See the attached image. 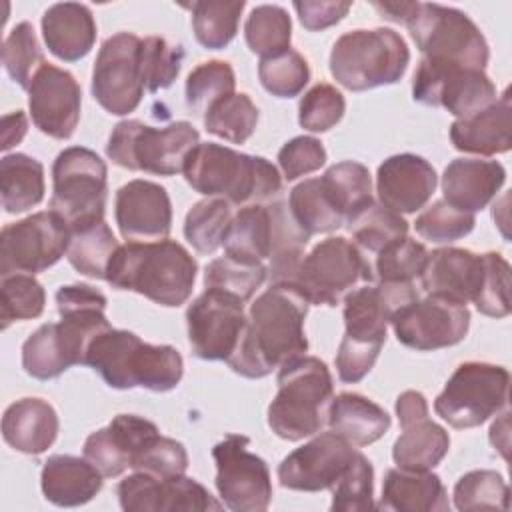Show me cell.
Masks as SVG:
<instances>
[{"mask_svg": "<svg viewBox=\"0 0 512 512\" xmlns=\"http://www.w3.org/2000/svg\"><path fill=\"white\" fill-rule=\"evenodd\" d=\"M400 426L402 434L392 446V460L398 468L432 470L444 460L450 448V436L440 424L428 416H420Z\"/></svg>", "mask_w": 512, "mask_h": 512, "instance_id": "e575fe53", "label": "cell"}, {"mask_svg": "<svg viewBox=\"0 0 512 512\" xmlns=\"http://www.w3.org/2000/svg\"><path fill=\"white\" fill-rule=\"evenodd\" d=\"M156 432L158 426L142 416L118 414L108 426L86 438L82 452L104 478H116L130 468L134 454Z\"/></svg>", "mask_w": 512, "mask_h": 512, "instance_id": "d4e9b609", "label": "cell"}, {"mask_svg": "<svg viewBox=\"0 0 512 512\" xmlns=\"http://www.w3.org/2000/svg\"><path fill=\"white\" fill-rule=\"evenodd\" d=\"M428 250L422 242H416L414 238H398L386 248H382L372 258V270L376 282H414L422 276L426 262H428Z\"/></svg>", "mask_w": 512, "mask_h": 512, "instance_id": "bcb514c9", "label": "cell"}, {"mask_svg": "<svg viewBox=\"0 0 512 512\" xmlns=\"http://www.w3.org/2000/svg\"><path fill=\"white\" fill-rule=\"evenodd\" d=\"M322 186L326 188L328 196L344 216L346 224L362 212L366 206L374 202L372 198V178L364 164L356 160H344L332 164L322 176ZM344 224V226H346Z\"/></svg>", "mask_w": 512, "mask_h": 512, "instance_id": "74e56055", "label": "cell"}, {"mask_svg": "<svg viewBox=\"0 0 512 512\" xmlns=\"http://www.w3.org/2000/svg\"><path fill=\"white\" fill-rule=\"evenodd\" d=\"M244 38L248 48L260 58L280 54L290 48L292 20L278 4L254 6L244 24Z\"/></svg>", "mask_w": 512, "mask_h": 512, "instance_id": "b9f144b4", "label": "cell"}, {"mask_svg": "<svg viewBox=\"0 0 512 512\" xmlns=\"http://www.w3.org/2000/svg\"><path fill=\"white\" fill-rule=\"evenodd\" d=\"M352 8L350 2L346 0H302L294 2V10L298 12L300 24L310 30L318 32L324 28H330L338 24L348 10Z\"/></svg>", "mask_w": 512, "mask_h": 512, "instance_id": "94428289", "label": "cell"}, {"mask_svg": "<svg viewBox=\"0 0 512 512\" xmlns=\"http://www.w3.org/2000/svg\"><path fill=\"white\" fill-rule=\"evenodd\" d=\"M510 492L496 470H470L454 486L458 510H508Z\"/></svg>", "mask_w": 512, "mask_h": 512, "instance_id": "f907efd6", "label": "cell"}, {"mask_svg": "<svg viewBox=\"0 0 512 512\" xmlns=\"http://www.w3.org/2000/svg\"><path fill=\"white\" fill-rule=\"evenodd\" d=\"M248 442L246 436L228 434L212 448L218 496L226 508L236 512H260L272 500L268 464L248 450Z\"/></svg>", "mask_w": 512, "mask_h": 512, "instance_id": "9a60e30c", "label": "cell"}, {"mask_svg": "<svg viewBox=\"0 0 512 512\" xmlns=\"http://www.w3.org/2000/svg\"><path fill=\"white\" fill-rule=\"evenodd\" d=\"M452 146L460 152L494 156L512 148V102L508 90L490 106L450 124Z\"/></svg>", "mask_w": 512, "mask_h": 512, "instance_id": "4316f807", "label": "cell"}, {"mask_svg": "<svg viewBox=\"0 0 512 512\" xmlns=\"http://www.w3.org/2000/svg\"><path fill=\"white\" fill-rule=\"evenodd\" d=\"M476 218L472 212L458 210L446 200L430 204L414 222L416 232L434 244H450L472 232Z\"/></svg>", "mask_w": 512, "mask_h": 512, "instance_id": "9f6ffc18", "label": "cell"}, {"mask_svg": "<svg viewBox=\"0 0 512 512\" xmlns=\"http://www.w3.org/2000/svg\"><path fill=\"white\" fill-rule=\"evenodd\" d=\"M58 414L42 398H20L2 416V438L16 452L38 456L46 452L58 436Z\"/></svg>", "mask_w": 512, "mask_h": 512, "instance_id": "f1b7e54d", "label": "cell"}, {"mask_svg": "<svg viewBox=\"0 0 512 512\" xmlns=\"http://www.w3.org/2000/svg\"><path fill=\"white\" fill-rule=\"evenodd\" d=\"M334 398V380L328 366L316 356H298L278 368V392L268 406V426L290 442L322 430Z\"/></svg>", "mask_w": 512, "mask_h": 512, "instance_id": "8992f818", "label": "cell"}, {"mask_svg": "<svg viewBox=\"0 0 512 512\" xmlns=\"http://www.w3.org/2000/svg\"><path fill=\"white\" fill-rule=\"evenodd\" d=\"M416 298L414 282H366L344 296L346 330L334 360L342 382H360L372 370L392 316Z\"/></svg>", "mask_w": 512, "mask_h": 512, "instance_id": "7a4b0ae2", "label": "cell"}, {"mask_svg": "<svg viewBox=\"0 0 512 512\" xmlns=\"http://www.w3.org/2000/svg\"><path fill=\"white\" fill-rule=\"evenodd\" d=\"M200 144L198 130L178 120L164 128H154L142 120H122L114 126L106 156L122 168L174 176L184 170L188 154Z\"/></svg>", "mask_w": 512, "mask_h": 512, "instance_id": "ba28073f", "label": "cell"}, {"mask_svg": "<svg viewBox=\"0 0 512 512\" xmlns=\"http://www.w3.org/2000/svg\"><path fill=\"white\" fill-rule=\"evenodd\" d=\"M56 310L60 316L80 310H106V296L90 284H68L56 292Z\"/></svg>", "mask_w": 512, "mask_h": 512, "instance_id": "6125c7cd", "label": "cell"}, {"mask_svg": "<svg viewBox=\"0 0 512 512\" xmlns=\"http://www.w3.org/2000/svg\"><path fill=\"white\" fill-rule=\"evenodd\" d=\"M356 448L336 432H322L292 450L278 466L280 486L298 492L332 490L356 456Z\"/></svg>", "mask_w": 512, "mask_h": 512, "instance_id": "ffe728a7", "label": "cell"}, {"mask_svg": "<svg viewBox=\"0 0 512 512\" xmlns=\"http://www.w3.org/2000/svg\"><path fill=\"white\" fill-rule=\"evenodd\" d=\"M328 428L352 446H368L390 430L388 412L358 392H340L328 408Z\"/></svg>", "mask_w": 512, "mask_h": 512, "instance_id": "d6a6232c", "label": "cell"}, {"mask_svg": "<svg viewBox=\"0 0 512 512\" xmlns=\"http://www.w3.org/2000/svg\"><path fill=\"white\" fill-rule=\"evenodd\" d=\"M288 206L294 220L308 236L334 232L346 224L320 178H308L296 184L290 192Z\"/></svg>", "mask_w": 512, "mask_h": 512, "instance_id": "f35d334b", "label": "cell"}, {"mask_svg": "<svg viewBox=\"0 0 512 512\" xmlns=\"http://www.w3.org/2000/svg\"><path fill=\"white\" fill-rule=\"evenodd\" d=\"M110 328L104 310H80L42 324L22 344V368L38 380L58 378L76 364H86L90 344Z\"/></svg>", "mask_w": 512, "mask_h": 512, "instance_id": "30bf717a", "label": "cell"}, {"mask_svg": "<svg viewBox=\"0 0 512 512\" xmlns=\"http://www.w3.org/2000/svg\"><path fill=\"white\" fill-rule=\"evenodd\" d=\"M100 470L84 456L54 454L42 466L40 486L48 502L72 508L90 502L102 488Z\"/></svg>", "mask_w": 512, "mask_h": 512, "instance_id": "f546056e", "label": "cell"}, {"mask_svg": "<svg viewBox=\"0 0 512 512\" xmlns=\"http://www.w3.org/2000/svg\"><path fill=\"white\" fill-rule=\"evenodd\" d=\"M204 128L232 144H244L256 130L258 108L248 94H230L204 114Z\"/></svg>", "mask_w": 512, "mask_h": 512, "instance_id": "f6af8a7d", "label": "cell"}, {"mask_svg": "<svg viewBox=\"0 0 512 512\" xmlns=\"http://www.w3.org/2000/svg\"><path fill=\"white\" fill-rule=\"evenodd\" d=\"M358 282H374L370 258L344 236H330L304 254L290 284L298 286L310 304L336 306Z\"/></svg>", "mask_w": 512, "mask_h": 512, "instance_id": "4fadbf2b", "label": "cell"}, {"mask_svg": "<svg viewBox=\"0 0 512 512\" xmlns=\"http://www.w3.org/2000/svg\"><path fill=\"white\" fill-rule=\"evenodd\" d=\"M510 374L490 362H462L434 400V412L452 428L484 424L508 404Z\"/></svg>", "mask_w": 512, "mask_h": 512, "instance_id": "7c38bea8", "label": "cell"}, {"mask_svg": "<svg viewBox=\"0 0 512 512\" xmlns=\"http://www.w3.org/2000/svg\"><path fill=\"white\" fill-rule=\"evenodd\" d=\"M346 228L352 234L354 244L364 256L370 258V262L382 248L398 238L408 236V222L398 212L378 202H372L362 212H358L346 224Z\"/></svg>", "mask_w": 512, "mask_h": 512, "instance_id": "ab89813d", "label": "cell"}, {"mask_svg": "<svg viewBox=\"0 0 512 512\" xmlns=\"http://www.w3.org/2000/svg\"><path fill=\"white\" fill-rule=\"evenodd\" d=\"M198 264L176 240L126 242L114 252L106 282L130 290L160 306H182L194 288Z\"/></svg>", "mask_w": 512, "mask_h": 512, "instance_id": "3957f363", "label": "cell"}, {"mask_svg": "<svg viewBox=\"0 0 512 512\" xmlns=\"http://www.w3.org/2000/svg\"><path fill=\"white\" fill-rule=\"evenodd\" d=\"M140 44L142 38L136 34L116 32L98 50L92 96L108 114L126 116L142 102L146 88L140 72Z\"/></svg>", "mask_w": 512, "mask_h": 512, "instance_id": "2e32d148", "label": "cell"}, {"mask_svg": "<svg viewBox=\"0 0 512 512\" xmlns=\"http://www.w3.org/2000/svg\"><path fill=\"white\" fill-rule=\"evenodd\" d=\"M346 112V100L338 88L320 82L314 84L298 104V122L308 132H326L334 128Z\"/></svg>", "mask_w": 512, "mask_h": 512, "instance_id": "680465c9", "label": "cell"}, {"mask_svg": "<svg viewBox=\"0 0 512 512\" xmlns=\"http://www.w3.org/2000/svg\"><path fill=\"white\" fill-rule=\"evenodd\" d=\"M184 50L178 44H170L160 36H146L140 44V72L144 88L148 92H158L176 80L182 66Z\"/></svg>", "mask_w": 512, "mask_h": 512, "instance_id": "db71d44e", "label": "cell"}, {"mask_svg": "<svg viewBox=\"0 0 512 512\" xmlns=\"http://www.w3.org/2000/svg\"><path fill=\"white\" fill-rule=\"evenodd\" d=\"M188 342L200 360H228L236 350L246 326L244 300L206 288L186 310Z\"/></svg>", "mask_w": 512, "mask_h": 512, "instance_id": "d6986e66", "label": "cell"}, {"mask_svg": "<svg viewBox=\"0 0 512 512\" xmlns=\"http://www.w3.org/2000/svg\"><path fill=\"white\" fill-rule=\"evenodd\" d=\"M130 468L156 478L180 476L188 468V452L182 442L156 432L134 454Z\"/></svg>", "mask_w": 512, "mask_h": 512, "instance_id": "11a10c76", "label": "cell"}, {"mask_svg": "<svg viewBox=\"0 0 512 512\" xmlns=\"http://www.w3.org/2000/svg\"><path fill=\"white\" fill-rule=\"evenodd\" d=\"M114 216L126 242L164 240L172 228L170 196L156 182L130 180L116 192Z\"/></svg>", "mask_w": 512, "mask_h": 512, "instance_id": "603a6c76", "label": "cell"}, {"mask_svg": "<svg viewBox=\"0 0 512 512\" xmlns=\"http://www.w3.org/2000/svg\"><path fill=\"white\" fill-rule=\"evenodd\" d=\"M392 330L400 344L412 350H438L462 342L470 326V310L466 304L428 294L400 308L392 320Z\"/></svg>", "mask_w": 512, "mask_h": 512, "instance_id": "ac0fdd59", "label": "cell"}, {"mask_svg": "<svg viewBox=\"0 0 512 512\" xmlns=\"http://www.w3.org/2000/svg\"><path fill=\"white\" fill-rule=\"evenodd\" d=\"M232 212L222 198L198 200L184 218V238L198 254H214L226 236Z\"/></svg>", "mask_w": 512, "mask_h": 512, "instance_id": "7bdbcfd3", "label": "cell"}, {"mask_svg": "<svg viewBox=\"0 0 512 512\" xmlns=\"http://www.w3.org/2000/svg\"><path fill=\"white\" fill-rule=\"evenodd\" d=\"M182 174L196 192L234 206L266 204L282 190V176L270 160L216 142H200L188 154Z\"/></svg>", "mask_w": 512, "mask_h": 512, "instance_id": "277c9868", "label": "cell"}, {"mask_svg": "<svg viewBox=\"0 0 512 512\" xmlns=\"http://www.w3.org/2000/svg\"><path fill=\"white\" fill-rule=\"evenodd\" d=\"M404 26L426 62L476 70H484L488 64L490 50L484 34L458 8L416 2Z\"/></svg>", "mask_w": 512, "mask_h": 512, "instance_id": "9c48e42d", "label": "cell"}, {"mask_svg": "<svg viewBox=\"0 0 512 512\" xmlns=\"http://www.w3.org/2000/svg\"><path fill=\"white\" fill-rule=\"evenodd\" d=\"M378 510L390 512H446L448 492L438 474L430 470L390 468L384 476Z\"/></svg>", "mask_w": 512, "mask_h": 512, "instance_id": "1f68e13d", "label": "cell"}, {"mask_svg": "<svg viewBox=\"0 0 512 512\" xmlns=\"http://www.w3.org/2000/svg\"><path fill=\"white\" fill-rule=\"evenodd\" d=\"M118 500L126 512H204L224 506L200 482L184 474L156 478L134 472L118 484Z\"/></svg>", "mask_w": 512, "mask_h": 512, "instance_id": "44dd1931", "label": "cell"}, {"mask_svg": "<svg viewBox=\"0 0 512 512\" xmlns=\"http://www.w3.org/2000/svg\"><path fill=\"white\" fill-rule=\"evenodd\" d=\"M68 240L70 228L52 210L6 224L0 234V276L48 270L66 254Z\"/></svg>", "mask_w": 512, "mask_h": 512, "instance_id": "5bb4252c", "label": "cell"}, {"mask_svg": "<svg viewBox=\"0 0 512 512\" xmlns=\"http://www.w3.org/2000/svg\"><path fill=\"white\" fill-rule=\"evenodd\" d=\"M412 98L466 118L496 102V86L484 70L420 60L412 80Z\"/></svg>", "mask_w": 512, "mask_h": 512, "instance_id": "e0dca14e", "label": "cell"}, {"mask_svg": "<svg viewBox=\"0 0 512 512\" xmlns=\"http://www.w3.org/2000/svg\"><path fill=\"white\" fill-rule=\"evenodd\" d=\"M26 130H28V120L22 110L4 114L2 116V144H0L2 150L6 152L12 146H16L26 136Z\"/></svg>", "mask_w": 512, "mask_h": 512, "instance_id": "e7e4bbea", "label": "cell"}, {"mask_svg": "<svg viewBox=\"0 0 512 512\" xmlns=\"http://www.w3.org/2000/svg\"><path fill=\"white\" fill-rule=\"evenodd\" d=\"M244 0H200L192 2V28L200 46L208 50L226 48L236 32Z\"/></svg>", "mask_w": 512, "mask_h": 512, "instance_id": "60d3db41", "label": "cell"}, {"mask_svg": "<svg viewBox=\"0 0 512 512\" xmlns=\"http://www.w3.org/2000/svg\"><path fill=\"white\" fill-rule=\"evenodd\" d=\"M310 302L290 282L270 284L246 314V326L228 366L244 378H264L282 364L306 354L304 318Z\"/></svg>", "mask_w": 512, "mask_h": 512, "instance_id": "6da1fadb", "label": "cell"}, {"mask_svg": "<svg viewBox=\"0 0 512 512\" xmlns=\"http://www.w3.org/2000/svg\"><path fill=\"white\" fill-rule=\"evenodd\" d=\"M2 64L8 76L24 90L30 88L34 74L46 64L44 52L38 44L34 26L30 22L16 24L2 44Z\"/></svg>", "mask_w": 512, "mask_h": 512, "instance_id": "7dc6e473", "label": "cell"}, {"mask_svg": "<svg viewBox=\"0 0 512 512\" xmlns=\"http://www.w3.org/2000/svg\"><path fill=\"white\" fill-rule=\"evenodd\" d=\"M118 246L120 244L112 228L102 218L70 228L66 258L80 274L96 280H106L110 260Z\"/></svg>", "mask_w": 512, "mask_h": 512, "instance_id": "8d00e7d4", "label": "cell"}, {"mask_svg": "<svg viewBox=\"0 0 512 512\" xmlns=\"http://www.w3.org/2000/svg\"><path fill=\"white\" fill-rule=\"evenodd\" d=\"M222 246L224 254L234 260L264 264L274 248V216L270 202L242 206L232 216Z\"/></svg>", "mask_w": 512, "mask_h": 512, "instance_id": "836d02e7", "label": "cell"}, {"mask_svg": "<svg viewBox=\"0 0 512 512\" xmlns=\"http://www.w3.org/2000/svg\"><path fill=\"white\" fill-rule=\"evenodd\" d=\"M330 510L336 512H364L376 508L374 504V468L370 460L356 452L346 472L332 486Z\"/></svg>", "mask_w": 512, "mask_h": 512, "instance_id": "f5cc1de1", "label": "cell"}, {"mask_svg": "<svg viewBox=\"0 0 512 512\" xmlns=\"http://www.w3.org/2000/svg\"><path fill=\"white\" fill-rule=\"evenodd\" d=\"M258 78L266 92L276 98H294L298 96L310 80V68L306 58L288 48L280 54L260 58Z\"/></svg>", "mask_w": 512, "mask_h": 512, "instance_id": "c3c4849f", "label": "cell"}, {"mask_svg": "<svg viewBox=\"0 0 512 512\" xmlns=\"http://www.w3.org/2000/svg\"><path fill=\"white\" fill-rule=\"evenodd\" d=\"M326 164V150L314 136H296L288 140L278 152V166L282 176L290 182L308 176Z\"/></svg>", "mask_w": 512, "mask_h": 512, "instance_id": "91938a15", "label": "cell"}, {"mask_svg": "<svg viewBox=\"0 0 512 512\" xmlns=\"http://www.w3.org/2000/svg\"><path fill=\"white\" fill-rule=\"evenodd\" d=\"M0 198L6 214H20L44 198V166L40 160L14 152L0 160Z\"/></svg>", "mask_w": 512, "mask_h": 512, "instance_id": "d590c367", "label": "cell"}, {"mask_svg": "<svg viewBox=\"0 0 512 512\" xmlns=\"http://www.w3.org/2000/svg\"><path fill=\"white\" fill-rule=\"evenodd\" d=\"M268 278L266 264H246L230 256L212 260L204 268V286L224 290L244 302H248L254 292Z\"/></svg>", "mask_w": 512, "mask_h": 512, "instance_id": "816d5d0a", "label": "cell"}, {"mask_svg": "<svg viewBox=\"0 0 512 512\" xmlns=\"http://www.w3.org/2000/svg\"><path fill=\"white\" fill-rule=\"evenodd\" d=\"M42 36L56 58L64 62L84 58L96 42L92 10L80 2L52 4L42 16Z\"/></svg>", "mask_w": 512, "mask_h": 512, "instance_id": "4dcf8cb0", "label": "cell"}, {"mask_svg": "<svg viewBox=\"0 0 512 512\" xmlns=\"http://www.w3.org/2000/svg\"><path fill=\"white\" fill-rule=\"evenodd\" d=\"M482 272V254H474L466 248L446 246L428 254L420 282L426 294H440L466 304L476 298Z\"/></svg>", "mask_w": 512, "mask_h": 512, "instance_id": "484cf974", "label": "cell"}, {"mask_svg": "<svg viewBox=\"0 0 512 512\" xmlns=\"http://www.w3.org/2000/svg\"><path fill=\"white\" fill-rule=\"evenodd\" d=\"M396 416H398V422L404 424V422H410L414 418H420V416H428V402L424 398L422 392H416V390H406L402 392L398 398H396Z\"/></svg>", "mask_w": 512, "mask_h": 512, "instance_id": "be15d7a7", "label": "cell"}, {"mask_svg": "<svg viewBox=\"0 0 512 512\" xmlns=\"http://www.w3.org/2000/svg\"><path fill=\"white\" fill-rule=\"evenodd\" d=\"M410 62L404 38L392 28H358L342 34L330 52V74L346 90L364 92L396 84Z\"/></svg>", "mask_w": 512, "mask_h": 512, "instance_id": "52a82bcc", "label": "cell"}, {"mask_svg": "<svg viewBox=\"0 0 512 512\" xmlns=\"http://www.w3.org/2000/svg\"><path fill=\"white\" fill-rule=\"evenodd\" d=\"M82 90L76 78L46 62L28 88V108L34 126L56 140H68L80 120Z\"/></svg>", "mask_w": 512, "mask_h": 512, "instance_id": "7402d4cb", "label": "cell"}, {"mask_svg": "<svg viewBox=\"0 0 512 512\" xmlns=\"http://www.w3.org/2000/svg\"><path fill=\"white\" fill-rule=\"evenodd\" d=\"M436 182L434 166L410 152L386 158L376 172L380 204L398 214H412L424 208L436 190Z\"/></svg>", "mask_w": 512, "mask_h": 512, "instance_id": "cb8c5ba5", "label": "cell"}, {"mask_svg": "<svg viewBox=\"0 0 512 512\" xmlns=\"http://www.w3.org/2000/svg\"><path fill=\"white\" fill-rule=\"evenodd\" d=\"M108 196L106 162L90 148H64L52 164L50 210L68 228L102 220Z\"/></svg>", "mask_w": 512, "mask_h": 512, "instance_id": "8fae6325", "label": "cell"}, {"mask_svg": "<svg viewBox=\"0 0 512 512\" xmlns=\"http://www.w3.org/2000/svg\"><path fill=\"white\" fill-rule=\"evenodd\" d=\"M372 6L378 10V14L384 20H390L396 24H406L416 2H374Z\"/></svg>", "mask_w": 512, "mask_h": 512, "instance_id": "03108f58", "label": "cell"}, {"mask_svg": "<svg viewBox=\"0 0 512 512\" xmlns=\"http://www.w3.org/2000/svg\"><path fill=\"white\" fill-rule=\"evenodd\" d=\"M508 412L502 414V418L498 422L492 424L490 428V442L494 448H498L502 452L504 458H508Z\"/></svg>", "mask_w": 512, "mask_h": 512, "instance_id": "003e7915", "label": "cell"}, {"mask_svg": "<svg viewBox=\"0 0 512 512\" xmlns=\"http://www.w3.org/2000/svg\"><path fill=\"white\" fill-rule=\"evenodd\" d=\"M86 366L116 390H174L184 374L182 354L170 344L144 342L130 330L108 328L90 344Z\"/></svg>", "mask_w": 512, "mask_h": 512, "instance_id": "5b68a950", "label": "cell"}, {"mask_svg": "<svg viewBox=\"0 0 512 512\" xmlns=\"http://www.w3.org/2000/svg\"><path fill=\"white\" fill-rule=\"evenodd\" d=\"M506 182V170L496 160L456 158L442 174V194L448 204L464 212L486 208Z\"/></svg>", "mask_w": 512, "mask_h": 512, "instance_id": "83f0119b", "label": "cell"}, {"mask_svg": "<svg viewBox=\"0 0 512 512\" xmlns=\"http://www.w3.org/2000/svg\"><path fill=\"white\" fill-rule=\"evenodd\" d=\"M482 260V282L472 304L484 316L504 318L510 314V264L498 252H486Z\"/></svg>", "mask_w": 512, "mask_h": 512, "instance_id": "6f0895ef", "label": "cell"}, {"mask_svg": "<svg viewBox=\"0 0 512 512\" xmlns=\"http://www.w3.org/2000/svg\"><path fill=\"white\" fill-rule=\"evenodd\" d=\"M46 292L32 274L2 276L0 282V320L6 330L16 320H32L44 312Z\"/></svg>", "mask_w": 512, "mask_h": 512, "instance_id": "681fc988", "label": "cell"}, {"mask_svg": "<svg viewBox=\"0 0 512 512\" xmlns=\"http://www.w3.org/2000/svg\"><path fill=\"white\" fill-rule=\"evenodd\" d=\"M236 76L228 62L208 60L198 64L186 78V108L194 116H202L222 98L234 94Z\"/></svg>", "mask_w": 512, "mask_h": 512, "instance_id": "ee69618b", "label": "cell"}]
</instances>
